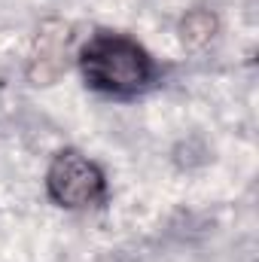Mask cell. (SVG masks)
<instances>
[{"label": "cell", "mask_w": 259, "mask_h": 262, "mask_svg": "<svg viewBox=\"0 0 259 262\" xmlns=\"http://www.w3.org/2000/svg\"><path fill=\"white\" fill-rule=\"evenodd\" d=\"M82 73L92 89L101 92H134L153 79L149 55L128 37L98 34L79 55Z\"/></svg>", "instance_id": "6da1fadb"}, {"label": "cell", "mask_w": 259, "mask_h": 262, "mask_svg": "<svg viewBox=\"0 0 259 262\" xmlns=\"http://www.w3.org/2000/svg\"><path fill=\"white\" fill-rule=\"evenodd\" d=\"M46 189L61 207H89L104 195V174L85 156L64 149L52 159L46 174Z\"/></svg>", "instance_id": "7a4b0ae2"}, {"label": "cell", "mask_w": 259, "mask_h": 262, "mask_svg": "<svg viewBox=\"0 0 259 262\" xmlns=\"http://www.w3.org/2000/svg\"><path fill=\"white\" fill-rule=\"evenodd\" d=\"M67 43H70V25L61 18H46L37 28L34 52L28 64V79L34 85H52L67 67Z\"/></svg>", "instance_id": "3957f363"}, {"label": "cell", "mask_w": 259, "mask_h": 262, "mask_svg": "<svg viewBox=\"0 0 259 262\" xmlns=\"http://www.w3.org/2000/svg\"><path fill=\"white\" fill-rule=\"evenodd\" d=\"M217 28H220V21H217L213 12H207V9H192V12H186L183 21H180V40H183L189 49H201V46H207V43L213 40Z\"/></svg>", "instance_id": "277c9868"}]
</instances>
